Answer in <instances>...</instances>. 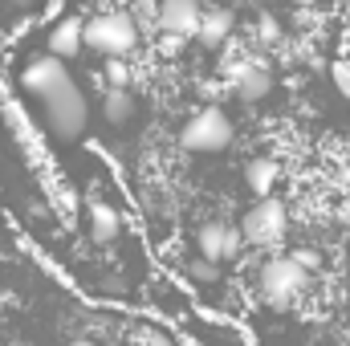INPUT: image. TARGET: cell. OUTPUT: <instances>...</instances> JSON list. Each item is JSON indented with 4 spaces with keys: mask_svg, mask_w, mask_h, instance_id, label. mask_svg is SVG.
<instances>
[{
    "mask_svg": "<svg viewBox=\"0 0 350 346\" xmlns=\"http://www.w3.org/2000/svg\"><path fill=\"white\" fill-rule=\"evenodd\" d=\"M257 289H261L265 306H273V310H289L293 297L306 289V265H301L297 257H269L261 265Z\"/></svg>",
    "mask_w": 350,
    "mask_h": 346,
    "instance_id": "obj_1",
    "label": "cell"
},
{
    "mask_svg": "<svg viewBox=\"0 0 350 346\" xmlns=\"http://www.w3.org/2000/svg\"><path fill=\"white\" fill-rule=\"evenodd\" d=\"M12 4H16V8H29V4H33V0H12Z\"/></svg>",
    "mask_w": 350,
    "mask_h": 346,
    "instance_id": "obj_23",
    "label": "cell"
},
{
    "mask_svg": "<svg viewBox=\"0 0 350 346\" xmlns=\"http://www.w3.org/2000/svg\"><path fill=\"white\" fill-rule=\"evenodd\" d=\"M285 228H289V208H285L277 196H261V200L245 212V220H241L245 241L257 245V249H273V245L285 237Z\"/></svg>",
    "mask_w": 350,
    "mask_h": 346,
    "instance_id": "obj_5",
    "label": "cell"
},
{
    "mask_svg": "<svg viewBox=\"0 0 350 346\" xmlns=\"http://www.w3.org/2000/svg\"><path fill=\"white\" fill-rule=\"evenodd\" d=\"M228 143H232V118H228L220 106H204V110L179 131V147H183V151H196V155L224 151Z\"/></svg>",
    "mask_w": 350,
    "mask_h": 346,
    "instance_id": "obj_4",
    "label": "cell"
},
{
    "mask_svg": "<svg viewBox=\"0 0 350 346\" xmlns=\"http://www.w3.org/2000/svg\"><path fill=\"white\" fill-rule=\"evenodd\" d=\"M74 78H70V70H66V57H57V53H41V57H29L25 62V70H21V86L29 90L33 98H49V94H57L62 86H70Z\"/></svg>",
    "mask_w": 350,
    "mask_h": 346,
    "instance_id": "obj_6",
    "label": "cell"
},
{
    "mask_svg": "<svg viewBox=\"0 0 350 346\" xmlns=\"http://www.w3.org/2000/svg\"><path fill=\"white\" fill-rule=\"evenodd\" d=\"M342 179H347V183H350V168H347V172H342Z\"/></svg>",
    "mask_w": 350,
    "mask_h": 346,
    "instance_id": "obj_25",
    "label": "cell"
},
{
    "mask_svg": "<svg viewBox=\"0 0 350 346\" xmlns=\"http://www.w3.org/2000/svg\"><path fill=\"white\" fill-rule=\"evenodd\" d=\"M228 33H232V12L228 8H208L204 12V25H200V41L216 49V45L228 41Z\"/></svg>",
    "mask_w": 350,
    "mask_h": 346,
    "instance_id": "obj_12",
    "label": "cell"
},
{
    "mask_svg": "<svg viewBox=\"0 0 350 346\" xmlns=\"http://www.w3.org/2000/svg\"><path fill=\"white\" fill-rule=\"evenodd\" d=\"M102 114H106V122L122 127V122L135 118V98H131L126 90H106V94H102Z\"/></svg>",
    "mask_w": 350,
    "mask_h": 346,
    "instance_id": "obj_13",
    "label": "cell"
},
{
    "mask_svg": "<svg viewBox=\"0 0 350 346\" xmlns=\"http://www.w3.org/2000/svg\"><path fill=\"white\" fill-rule=\"evenodd\" d=\"M224 78H228V86H232V94L241 102H261L265 94L273 90V74L265 70L257 57H245V53L224 66Z\"/></svg>",
    "mask_w": 350,
    "mask_h": 346,
    "instance_id": "obj_7",
    "label": "cell"
},
{
    "mask_svg": "<svg viewBox=\"0 0 350 346\" xmlns=\"http://www.w3.org/2000/svg\"><path fill=\"white\" fill-rule=\"evenodd\" d=\"M257 29H261V41H269V45H273V41L281 37V25H277V21H273L269 12H261V21H257Z\"/></svg>",
    "mask_w": 350,
    "mask_h": 346,
    "instance_id": "obj_19",
    "label": "cell"
},
{
    "mask_svg": "<svg viewBox=\"0 0 350 346\" xmlns=\"http://www.w3.org/2000/svg\"><path fill=\"white\" fill-rule=\"evenodd\" d=\"M159 29L179 33V37H200L204 25V4L200 0H159Z\"/></svg>",
    "mask_w": 350,
    "mask_h": 346,
    "instance_id": "obj_8",
    "label": "cell"
},
{
    "mask_svg": "<svg viewBox=\"0 0 350 346\" xmlns=\"http://www.w3.org/2000/svg\"><path fill=\"white\" fill-rule=\"evenodd\" d=\"M135 346H175L163 330H155V326H139L135 330Z\"/></svg>",
    "mask_w": 350,
    "mask_h": 346,
    "instance_id": "obj_16",
    "label": "cell"
},
{
    "mask_svg": "<svg viewBox=\"0 0 350 346\" xmlns=\"http://www.w3.org/2000/svg\"><path fill=\"white\" fill-rule=\"evenodd\" d=\"M277 175H281V168H277L273 159H253V163L245 168V183H249L257 196H269L273 183H277Z\"/></svg>",
    "mask_w": 350,
    "mask_h": 346,
    "instance_id": "obj_14",
    "label": "cell"
},
{
    "mask_svg": "<svg viewBox=\"0 0 350 346\" xmlns=\"http://www.w3.org/2000/svg\"><path fill=\"white\" fill-rule=\"evenodd\" d=\"M4 306H8V297H4V293H0V314H4Z\"/></svg>",
    "mask_w": 350,
    "mask_h": 346,
    "instance_id": "obj_24",
    "label": "cell"
},
{
    "mask_svg": "<svg viewBox=\"0 0 350 346\" xmlns=\"http://www.w3.org/2000/svg\"><path fill=\"white\" fill-rule=\"evenodd\" d=\"M183 41L187 37H179V33H163L159 37V57H179L183 53Z\"/></svg>",
    "mask_w": 350,
    "mask_h": 346,
    "instance_id": "obj_17",
    "label": "cell"
},
{
    "mask_svg": "<svg viewBox=\"0 0 350 346\" xmlns=\"http://www.w3.org/2000/svg\"><path fill=\"white\" fill-rule=\"evenodd\" d=\"M118 228H122L118 212H114L106 200H94V204H90V232H94V241H98V245H110V241L118 237Z\"/></svg>",
    "mask_w": 350,
    "mask_h": 346,
    "instance_id": "obj_11",
    "label": "cell"
},
{
    "mask_svg": "<svg viewBox=\"0 0 350 346\" xmlns=\"http://www.w3.org/2000/svg\"><path fill=\"white\" fill-rule=\"evenodd\" d=\"M131 66L122 62V57H106V66H102V82H106V90H126L131 86Z\"/></svg>",
    "mask_w": 350,
    "mask_h": 346,
    "instance_id": "obj_15",
    "label": "cell"
},
{
    "mask_svg": "<svg viewBox=\"0 0 350 346\" xmlns=\"http://www.w3.org/2000/svg\"><path fill=\"white\" fill-rule=\"evenodd\" d=\"M86 118H90V102L78 90V82H70V86H62L57 94L45 98V122L62 143H74L86 131Z\"/></svg>",
    "mask_w": 350,
    "mask_h": 346,
    "instance_id": "obj_3",
    "label": "cell"
},
{
    "mask_svg": "<svg viewBox=\"0 0 350 346\" xmlns=\"http://www.w3.org/2000/svg\"><path fill=\"white\" fill-rule=\"evenodd\" d=\"M187 273H191V277H196V281H216V273H220V269H216V261H191V265H187Z\"/></svg>",
    "mask_w": 350,
    "mask_h": 346,
    "instance_id": "obj_18",
    "label": "cell"
},
{
    "mask_svg": "<svg viewBox=\"0 0 350 346\" xmlns=\"http://www.w3.org/2000/svg\"><path fill=\"white\" fill-rule=\"evenodd\" d=\"M289 4H297V8H314L318 0H289Z\"/></svg>",
    "mask_w": 350,
    "mask_h": 346,
    "instance_id": "obj_21",
    "label": "cell"
},
{
    "mask_svg": "<svg viewBox=\"0 0 350 346\" xmlns=\"http://www.w3.org/2000/svg\"><path fill=\"white\" fill-rule=\"evenodd\" d=\"M293 257L301 261L306 269H314V265H318V253H314V249H301V253H293Z\"/></svg>",
    "mask_w": 350,
    "mask_h": 346,
    "instance_id": "obj_20",
    "label": "cell"
},
{
    "mask_svg": "<svg viewBox=\"0 0 350 346\" xmlns=\"http://www.w3.org/2000/svg\"><path fill=\"white\" fill-rule=\"evenodd\" d=\"M200 253L208 261H228L241 253V245H245V232L241 228H232V224H224V220H208L204 228H200Z\"/></svg>",
    "mask_w": 350,
    "mask_h": 346,
    "instance_id": "obj_9",
    "label": "cell"
},
{
    "mask_svg": "<svg viewBox=\"0 0 350 346\" xmlns=\"http://www.w3.org/2000/svg\"><path fill=\"white\" fill-rule=\"evenodd\" d=\"M70 346H98V343H90V338H74Z\"/></svg>",
    "mask_w": 350,
    "mask_h": 346,
    "instance_id": "obj_22",
    "label": "cell"
},
{
    "mask_svg": "<svg viewBox=\"0 0 350 346\" xmlns=\"http://www.w3.org/2000/svg\"><path fill=\"white\" fill-rule=\"evenodd\" d=\"M139 45V25L126 12H98L86 21V49L102 57H126Z\"/></svg>",
    "mask_w": 350,
    "mask_h": 346,
    "instance_id": "obj_2",
    "label": "cell"
},
{
    "mask_svg": "<svg viewBox=\"0 0 350 346\" xmlns=\"http://www.w3.org/2000/svg\"><path fill=\"white\" fill-rule=\"evenodd\" d=\"M78 49H86V25H82L78 16L57 21L53 33H49V53H57V57H78Z\"/></svg>",
    "mask_w": 350,
    "mask_h": 346,
    "instance_id": "obj_10",
    "label": "cell"
}]
</instances>
